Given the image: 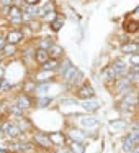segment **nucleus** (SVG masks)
<instances>
[{"mask_svg":"<svg viewBox=\"0 0 139 153\" xmlns=\"http://www.w3.org/2000/svg\"><path fill=\"white\" fill-rule=\"evenodd\" d=\"M69 68H70V61H69V59H64V63H62V64H61V68H59V71H61V73H62V74H64V73H66V71H67V69H69Z\"/></svg>","mask_w":139,"mask_h":153,"instance_id":"5701e85b","label":"nucleus"},{"mask_svg":"<svg viewBox=\"0 0 139 153\" xmlns=\"http://www.w3.org/2000/svg\"><path fill=\"white\" fill-rule=\"evenodd\" d=\"M132 15H134V17H139V7H138V8H136V10H134V12H132Z\"/></svg>","mask_w":139,"mask_h":153,"instance_id":"2f4dec72","label":"nucleus"},{"mask_svg":"<svg viewBox=\"0 0 139 153\" xmlns=\"http://www.w3.org/2000/svg\"><path fill=\"white\" fill-rule=\"evenodd\" d=\"M2 130H4L5 135L10 137V138H17V137L20 135V132H21L15 123H10V122H5L4 125H2Z\"/></svg>","mask_w":139,"mask_h":153,"instance_id":"f03ea898","label":"nucleus"},{"mask_svg":"<svg viewBox=\"0 0 139 153\" xmlns=\"http://www.w3.org/2000/svg\"><path fill=\"white\" fill-rule=\"evenodd\" d=\"M30 105H31V102H30V99H28L26 96L18 97V107H20V109H28Z\"/></svg>","mask_w":139,"mask_h":153,"instance_id":"4468645a","label":"nucleus"},{"mask_svg":"<svg viewBox=\"0 0 139 153\" xmlns=\"http://www.w3.org/2000/svg\"><path fill=\"white\" fill-rule=\"evenodd\" d=\"M56 66H57V59H48L46 63L43 64V69L44 71H53V69H56Z\"/></svg>","mask_w":139,"mask_h":153,"instance_id":"f3484780","label":"nucleus"},{"mask_svg":"<svg viewBox=\"0 0 139 153\" xmlns=\"http://www.w3.org/2000/svg\"><path fill=\"white\" fill-rule=\"evenodd\" d=\"M4 51H5V54H7V56H13L15 54V45H7V46L4 48Z\"/></svg>","mask_w":139,"mask_h":153,"instance_id":"4be33fe9","label":"nucleus"},{"mask_svg":"<svg viewBox=\"0 0 139 153\" xmlns=\"http://www.w3.org/2000/svg\"><path fill=\"white\" fill-rule=\"evenodd\" d=\"M25 2H26V5H36L40 0H25Z\"/></svg>","mask_w":139,"mask_h":153,"instance_id":"c85d7f7f","label":"nucleus"},{"mask_svg":"<svg viewBox=\"0 0 139 153\" xmlns=\"http://www.w3.org/2000/svg\"><path fill=\"white\" fill-rule=\"evenodd\" d=\"M49 89V84H41V86H38L36 87V92H40V94H43V92H46V91Z\"/></svg>","mask_w":139,"mask_h":153,"instance_id":"393cba45","label":"nucleus"},{"mask_svg":"<svg viewBox=\"0 0 139 153\" xmlns=\"http://www.w3.org/2000/svg\"><path fill=\"white\" fill-rule=\"evenodd\" d=\"M111 68H113V71L116 73V76H119V74H124L126 71H128V66H126L123 61H115Z\"/></svg>","mask_w":139,"mask_h":153,"instance_id":"9d476101","label":"nucleus"},{"mask_svg":"<svg viewBox=\"0 0 139 153\" xmlns=\"http://www.w3.org/2000/svg\"><path fill=\"white\" fill-rule=\"evenodd\" d=\"M5 48V41H4V38H0V50H4Z\"/></svg>","mask_w":139,"mask_h":153,"instance_id":"7c9ffc66","label":"nucleus"},{"mask_svg":"<svg viewBox=\"0 0 139 153\" xmlns=\"http://www.w3.org/2000/svg\"><path fill=\"white\" fill-rule=\"evenodd\" d=\"M138 97H139V91H138Z\"/></svg>","mask_w":139,"mask_h":153,"instance_id":"f704fd0d","label":"nucleus"},{"mask_svg":"<svg viewBox=\"0 0 139 153\" xmlns=\"http://www.w3.org/2000/svg\"><path fill=\"white\" fill-rule=\"evenodd\" d=\"M48 104H51V99H49V97H44V99H40V100H38V107H46Z\"/></svg>","mask_w":139,"mask_h":153,"instance_id":"b1692460","label":"nucleus"},{"mask_svg":"<svg viewBox=\"0 0 139 153\" xmlns=\"http://www.w3.org/2000/svg\"><path fill=\"white\" fill-rule=\"evenodd\" d=\"M132 153H139V145H136V150H134Z\"/></svg>","mask_w":139,"mask_h":153,"instance_id":"473e14b6","label":"nucleus"},{"mask_svg":"<svg viewBox=\"0 0 139 153\" xmlns=\"http://www.w3.org/2000/svg\"><path fill=\"white\" fill-rule=\"evenodd\" d=\"M70 150H72L74 153H83V150H85V148H83V145L79 142V140H77V142L74 140V142L70 143Z\"/></svg>","mask_w":139,"mask_h":153,"instance_id":"dca6fc26","label":"nucleus"},{"mask_svg":"<svg viewBox=\"0 0 139 153\" xmlns=\"http://www.w3.org/2000/svg\"><path fill=\"white\" fill-rule=\"evenodd\" d=\"M34 142L38 143L40 146H43V148H51L53 146V142H51L49 135H44V133H34Z\"/></svg>","mask_w":139,"mask_h":153,"instance_id":"20e7f679","label":"nucleus"},{"mask_svg":"<svg viewBox=\"0 0 139 153\" xmlns=\"http://www.w3.org/2000/svg\"><path fill=\"white\" fill-rule=\"evenodd\" d=\"M129 61H131L132 66H139V54H131Z\"/></svg>","mask_w":139,"mask_h":153,"instance_id":"a878e982","label":"nucleus"},{"mask_svg":"<svg viewBox=\"0 0 139 153\" xmlns=\"http://www.w3.org/2000/svg\"><path fill=\"white\" fill-rule=\"evenodd\" d=\"M82 107L85 110H89V112H95V110H98V102H95V100H92V102H83L82 104Z\"/></svg>","mask_w":139,"mask_h":153,"instance_id":"ddd939ff","label":"nucleus"},{"mask_svg":"<svg viewBox=\"0 0 139 153\" xmlns=\"http://www.w3.org/2000/svg\"><path fill=\"white\" fill-rule=\"evenodd\" d=\"M2 2H4V5H12L15 0H2Z\"/></svg>","mask_w":139,"mask_h":153,"instance_id":"c756f323","label":"nucleus"},{"mask_svg":"<svg viewBox=\"0 0 139 153\" xmlns=\"http://www.w3.org/2000/svg\"><path fill=\"white\" fill-rule=\"evenodd\" d=\"M110 125H111L113 128H123V127H124L126 123H124V122H116V123H115V122H111Z\"/></svg>","mask_w":139,"mask_h":153,"instance_id":"bb28decb","label":"nucleus"},{"mask_svg":"<svg viewBox=\"0 0 139 153\" xmlns=\"http://www.w3.org/2000/svg\"><path fill=\"white\" fill-rule=\"evenodd\" d=\"M61 56H62V48L59 45H53L49 48V58L51 59H59Z\"/></svg>","mask_w":139,"mask_h":153,"instance_id":"1a4fd4ad","label":"nucleus"},{"mask_svg":"<svg viewBox=\"0 0 139 153\" xmlns=\"http://www.w3.org/2000/svg\"><path fill=\"white\" fill-rule=\"evenodd\" d=\"M8 87H10V84H8V82H4V84H2V87H0V91L4 92V91H7V89H8Z\"/></svg>","mask_w":139,"mask_h":153,"instance_id":"cd10ccee","label":"nucleus"},{"mask_svg":"<svg viewBox=\"0 0 139 153\" xmlns=\"http://www.w3.org/2000/svg\"><path fill=\"white\" fill-rule=\"evenodd\" d=\"M129 79H131V82H138V81H139V69H138V68L129 73Z\"/></svg>","mask_w":139,"mask_h":153,"instance_id":"412c9836","label":"nucleus"},{"mask_svg":"<svg viewBox=\"0 0 139 153\" xmlns=\"http://www.w3.org/2000/svg\"><path fill=\"white\" fill-rule=\"evenodd\" d=\"M62 25H64V18L62 17H56L53 22H51V28H53L54 31H59L61 28H62Z\"/></svg>","mask_w":139,"mask_h":153,"instance_id":"f8f14e48","label":"nucleus"},{"mask_svg":"<svg viewBox=\"0 0 139 153\" xmlns=\"http://www.w3.org/2000/svg\"><path fill=\"white\" fill-rule=\"evenodd\" d=\"M53 41L49 40V38H44V40H41V43H40V48H44V50H49L51 46H53Z\"/></svg>","mask_w":139,"mask_h":153,"instance_id":"aec40b11","label":"nucleus"},{"mask_svg":"<svg viewBox=\"0 0 139 153\" xmlns=\"http://www.w3.org/2000/svg\"><path fill=\"white\" fill-rule=\"evenodd\" d=\"M123 28H124L126 33H138L139 31V22L134 20V18H128V20L123 23Z\"/></svg>","mask_w":139,"mask_h":153,"instance_id":"39448f33","label":"nucleus"},{"mask_svg":"<svg viewBox=\"0 0 139 153\" xmlns=\"http://www.w3.org/2000/svg\"><path fill=\"white\" fill-rule=\"evenodd\" d=\"M34 59L40 64H44L49 59V50H44V48H38L36 53H34Z\"/></svg>","mask_w":139,"mask_h":153,"instance_id":"0eeeda50","label":"nucleus"},{"mask_svg":"<svg viewBox=\"0 0 139 153\" xmlns=\"http://www.w3.org/2000/svg\"><path fill=\"white\" fill-rule=\"evenodd\" d=\"M82 123L85 127H95L97 123H98V120H97L95 117H90V119H82Z\"/></svg>","mask_w":139,"mask_h":153,"instance_id":"6ab92c4d","label":"nucleus"},{"mask_svg":"<svg viewBox=\"0 0 139 153\" xmlns=\"http://www.w3.org/2000/svg\"><path fill=\"white\" fill-rule=\"evenodd\" d=\"M93 89L89 86V84H83V86H80L79 89H77V97L79 99H85V100H89V99H92L93 97Z\"/></svg>","mask_w":139,"mask_h":153,"instance_id":"7ed1b4c3","label":"nucleus"},{"mask_svg":"<svg viewBox=\"0 0 139 153\" xmlns=\"http://www.w3.org/2000/svg\"><path fill=\"white\" fill-rule=\"evenodd\" d=\"M102 74H103V77H105L106 81H111V79H115V77H116V73L113 71V68H108V69H105Z\"/></svg>","mask_w":139,"mask_h":153,"instance_id":"a211bd4d","label":"nucleus"},{"mask_svg":"<svg viewBox=\"0 0 139 153\" xmlns=\"http://www.w3.org/2000/svg\"><path fill=\"white\" fill-rule=\"evenodd\" d=\"M57 153H69V152H66V150H59Z\"/></svg>","mask_w":139,"mask_h":153,"instance_id":"72a5a7b5","label":"nucleus"},{"mask_svg":"<svg viewBox=\"0 0 139 153\" xmlns=\"http://www.w3.org/2000/svg\"><path fill=\"white\" fill-rule=\"evenodd\" d=\"M0 61H2V56H0Z\"/></svg>","mask_w":139,"mask_h":153,"instance_id":"c9c22d12","label":"nucleus"},{"mask_svg":"<svg viewBox=\"0 0 139 153\" xmlns=\"http://www.w3.org/2000/svg\"><path fill=\"white\" fill-rule=\"evenodd\" d=\"M21 40H23V31H21V30H12L10 33L7 35V41H8V43H12V45L20 43Z\"/></svg>","mask_w":139,"mask_h":153,"instance_id":"423d86ee","label":"nucleus"},{"mask_svg":"<svg viewBox=\"0 0 139 153\" xmlns=\"http://www.w3.org/2000/svg\"><path fill=\"white\" fill-rule=\"evenodd\" d=\"M139 50V43H129V41H128V43H126V45H123V46H121V51H123V53H126V54H132V53H136V51H138Z\"/></svg>","mask_w":139,"mask_h":153,"instance_id":"9b49d317","label":"nucleus"},{"mask_svg":"<svg viewBox=\"0 0 139 153\" xmlns=\"http://www.w3.org/2000/svg\"><path fill=\"white\" fill-rule=\"evenodd\" d=\"M49 138H51V142H53V145H56V146H62L64 143H66V135L61 133V132L49 133Z\"/></svg>","mask_w":139,"mask_h":153,"instance_id":"6e6552de","label":"nucleus"},{"mask_svg":"<svg viewBox=\"0 0 139 153\" xmlns=\"http://www.w3.org/2000/svg\"><path fill=\"white\" fill-rule=\"evenodd\" d=\"M77 73H79V71L75 69V66H70L69 69L64 73V79H66V81H72V77H75Z\"/></svg>","mask_w":139,"mask_h":153,"instance_id":"2eb2a0df","label":"nucleus"},{"mask_svg":"<svg viewBox=\"0 0 139 153\" xmlns=\"http://www.w3.org/2000/svg\"><path fill=\"white\" fill-rule=\"evenodd\" d=\"M139 142V130H136V132H132V133H129L128 137L124 138V142H123V148L126 150V152H131L132 150V146H134V143H138Z\"/></svg>","mask_w":139,"mask_h":153,"instance_id":"f257e3e1","label":"nucleus"}]
</instances>
